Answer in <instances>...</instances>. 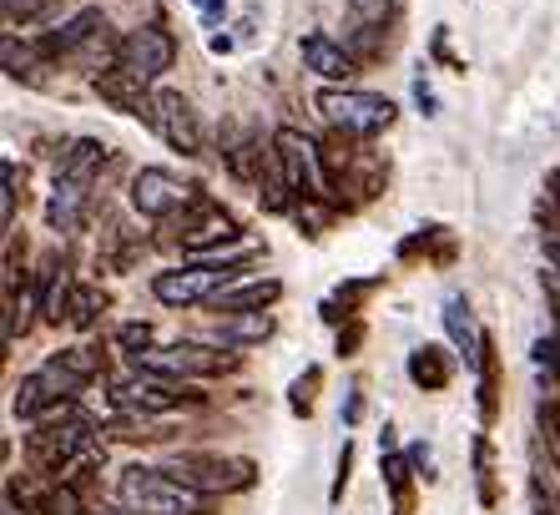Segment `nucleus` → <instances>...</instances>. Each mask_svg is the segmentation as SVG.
Returning <instances> with one entry per match:
<instances>
[{"label":"nucleus","instance_id":"nucleus-1","mask_svg":"<svg viewBox=\"0 0 560 515\" xmlns=\"http://www.w3.org/2000/svg\"><path fill=\"white\" fill-rule=\"evenodd\" d=\"M96 374H102V354L96 349H56L40 370H31L26 379L15 384L11 414L15 420H46L51 410L71 405Z\"/></svg>","mask_w":560,"mask_h":515},{"label":"nucleus","instance_id":"nucleus-2","mask_svg":"<svg viewBox=\"0 0 560 515\" xmlns=\"http://www.w3.org/2000/svg\"><path fill=\"white\" fill-rule=\"evenodd\" d=\"M117 501L131 505L137 515H212V501H218V495L177 480L167 465H162V470L131 465V470H121V480H117Z\"/></svg>","mask_w":560,"mask_h":515},{"label":"nucleus","instance_id":"nucleus-3","mask_svg":"<svg viewBox=\"0 0 560 515\" xmlns=\"http://www.w3.org/2000/svg\"><path fill=\"white\" fill-rule=\"evenodd\" d=\"M243 359L237 349H222L212 339H177V343H152L147 354L131 359V370L162 374V379H218V374H233Z\"/></svg>","mask_w":560,"mask_h":515},{"label":"nucleus","instance_id":"nucleus-4","mask_svg":"<svg viewBox=\"0 0 560 515\" xmlns=\"http://www.w3.org/2000/svg\"><path fill=\"white\" fill-rule=\"evenodd\" d=\"M167 470L208 495H243L258 485V465L248 455H218V449H177Z\"/></svg>","mask_w":560,"mask_h":515},{"label":"nucleus","instance_id":"nucleus-5","mask_svg":"<svg viewBox=\"0 0 560 515\" xmlns=\"http://www.w3.org/2000/svg\"><path fill=\"white\" fill-rule=\"evenodd\" d=\"M248 273V264H218V258H197V264L183 268H162L152 278L156 304L167 308H187V304H212V293H222L228 283Z\"/></svg>","mask_w":560,"mask_h":515},{"label":"nucleus","instance_id":"nucleus-6","mask_svg":"<svg viewBox=\"0 0 560 515\" xmlns=\"http://www.w3.org/2000/svg\"><path fill=\"white\" fill-rule=\"evenodd\" d=\"M106 15L96 5L77 11L66 26H56L51 36L40 40V56H66V61H81L86 71H106V61H117V46L121 40L106 36Z\"/></svg>","mask_w":560,"mask_h":515},{"label":"nucleus","instance_id":"nucleus-7","mask_svg":"<svg viewBox=\"0 0 560 515\" xmlns=\"http://www.w3.org/2000/svg\"><path fill=\"white\" fill-rule=\"evenodd\" d=\"M318 112H324L343 137H378L389 132L399 106L378 92H359V86H324L318 92Z\"/></svg>","mask_w":560,"mask_h":515},{"label":"nucleus","instance_id":"nucleus-8","mask_svg":"<svg viewBox=\"0 0 560 515\" xmlns=\"http://www.w3.org/2000/svg\"><path fill=\"white\" fill-rule=\"evenodd\" d=\"M112 405L121 414H142V420H162V414L183 410V405H202L197 389H187L183 379H162V374H147V370H131L112 384Z\"/></svg>","mask_w":560,"mask_h":515},{"label":"nucleus","instance_id":"nucleus-9","mask_svg":"<svg viewBox=\"0 0 560 515\" xmlns=\"http://www.w3.org/2000/svg\"><path fill=\"white\" fill-rule=\"evenodd\" d=\"M273 157L283 167L288 187H293V198H324L328 192V167H324V147L303 137L299 127H278L273 132Z\"/></svg>","mask_w":560,"mask_h":515},{"label":"nucleus","instance_id":"nucleus-10","mask_svg":"<svg viewBox=\"0 0 560 515\" xmlns=\"http://www.w3.org/2000/svg\"><path fill=\"white\" fill-rule=\"evenodd\" d=\"M197 202V187L183 183L172 167H142L131 177V208L152 218V223H172Z\"/></svg>","mask_w":560,"mask_h":515},{"label":"nucleus","instance_id":"nucleus-11","mask_svg":"<svg viewBox=\"0 0 560 515\" xmlns=\"http://www.w3.org/2000/svg\"><path fill=\"white\" fill-rule=\"evenodd\" d=\"M142 121L172 147V152H183V157H202V121H197L192 102H187L183 92H172V86L152 92V106H147Z\"/></svg>","mask_w":560,"mask_h":515},{"label":"nucleus","instance_id":"nucleus-12","mask_svg":"<svg viewBox=\"0 0 560 515\" xmlns=\"http://www.w3.org/2000/svg\"><path fill=\"white\" fill-rule=\"evenodd\" d=\"M177 243H183V253H192V258H212L218 248H233L237 243V218L222 212L218 202L197 198L192 208L183 212V223H177Z\"/></svg>","mask_w":560,"mask_h":515},{"label":"nucleus","instance_id":"nucleus-13","mask_svg":"<svg viewBox=\"0 0 560 515\" xmlns=\"http://www.w3.org/2000/svg\"><path fill=\"white\" fill-rule=\"evenodd\" d=\"M394 21H399V0H353L343 46H349L359 61H378V56L389 51Z\"/></svg>","mask_w":560,"mask_h":515},{"label":"nucleus","instance_id":"nucleus-14","mask_svg":"<svg viewBox=\"0 0 560 515\" xmlns=\"http://www.w3.org/2000/svg\"><path fill=\"white\" fill-rule=\"evenodd\" d=\"M117 61L127 71H137L142 81H156V77H167L172 61H177V40H172L162 26H137L121 36Z\"/></svg>","mask_w":560,"mask_h":515},{"label":"nucleus","instance_id":"nucleus-15","mask_svg":"<svg viewBox=\"0 0 560 515\" xmlns=\"http://www.w3.org/2000/svg\"><path fill=\"white\" fill-rule=\"evenodd\" d=\"M299 56H303V67L318 81H328V86H349V77L359 71V56H353L343 40L328 36V31H303Z\"/></svg>","mask_w":560,"mask_h":515},{"label":"nucleus","instance_id":"nucleus-16","mask_svg":"<svg viewBox=\"0 0 560 515\" xmlns=\"http://www.w3.org/2000/svg\"><path fill=\"white\" fill-rule=\"evenodd\" d=\"M278 299H283V283L278 278H237V283H228L222 293H212V314H262V308H273Z\"/></svg>","mask_w":560,"mask_h":515},{"label":"nucleus","instance_id":"nucleus-17","mask_svg":"<svg viewBox=\"0 0 560 515\" xmlns=\"http://www.w3.org/2000/svg\"><path fill=\"white\" fill-rule=\"evenodd\" d=\"M152 81H142L137 71H127L121 61H112L106 71H96V96L106 106H117L127 117H147V106H152V92H147Z\"/></svg>","mask_w":560,"mask_h":515},{"label":"nucleus","instance_id":"nucleus-18","mask_svg":"<svg viewBox=\"0 0 560 515\" xmlns=\"http://www.w3.org/2000/svg\"><path fill=\"white\" fill-rule=\"evenodd\" d=\"M86 208H92V183L56 177L51 202H46V223H51L56 233H81V223H86Z\"/></svg>","mask_w":560,"mask_h":515},{"label":"nucleus","instance_id":"nucleus-19","mask_svg":"<svg viewBox=\"0 0 560 515\" xmlns=\"http://www.w3.org/2000/svg\"><path fill=\"white\" fill-rule=\"evenodd\" d=\"M405 370H409V379H415V389L440 395V389H450V379H455V354L440 349V343H419Z\"/></svg>","mask_w":560,"mask_h":515},{"label":"nucleus","instance_id":"nucleus-20","mask_svg":"<svg viewBox=\"0 0 560 515\" xmlns=\"http://www.w3.org/2000/svg\"><path fill=\"white\" fill-rule=\"evenodd\" d=\"M268 333H273V314L262 308V314H218L208 339L222 343V349H253V343H262Z\"/></svg>","mask_w":560,"mask_h":515},{"label":"nucleus","instance_id":"nucleus-21","mask_svg":"<svg viewBox=\"0 0 560 515\" xmlns=\"http://www.w3.org/2000/svg\"><path fill=\"white\" fill-rule=\"evenodd\" d=\"M106 167V147L96 137H77L56 152V177H77V183H92L96 172Z\"/></svg>","mask_w":560,"mask_h":515},{"label":"nucleus","instance_id":"nucleus-22","mask_svg":"<svg viewBox=\"0 0 560 515\" xmlns=\"http://www.w3.org/2000/svg\"><path fill=\"white\" fill-rule=\"evenodd\" d=\"M66 299H71V283H66V268L61 258H46L36 273V314L46 324H61L66 318Z\"/></svg>","mask_w":560,"mask_h":515},{"label":"nucleus","instance_id":"nucleus-23","mask_svg":"<svg viewBox=\"0 0 560 515\" xmlns=\"http://www.w3.org/2000/svg\"><path fill=\"white\" fill-rule=\"evenodd\" d=\"M378 470H384V485H389V495H394V515H415V460L384 445Z\"/></svg>","mask_w":560,"mask_h":515},{"label":"nucleus","instance_id":"nucleus-24","mask_svg":"<svg viewBox=\"0 0 560 515\" xmlns=\"http://www.w3.org/2000/svg\"><path fill=\"white\" fill-rule=\"evenodd\" d=\"M444 329H450V343H455L459 354H465V364H475V359H480V339L485 333L475 329V314H469V299H450V304H444Z\"/></svg>","mask_w":560,"mask_h":515},{"label":"nucleus","instance_id":"nucleus-25","mask_svg":"<svg viewBox=\"0 0 560 515\" xmlns=\"http://www.w3.org/2000/svg\"><path fill=\"white\" fill-rule=\"evenodd\" d=\"M475 370H480V420L495 424L500 420V359H495V339H490V333L480 339Z\"/></svg>","mask_w":560,"mask_h":515},{"label":"nucleus","instance_id":"nucleus-26","mask_svg":"<svg viewBox=\"0 0 560 515\" xmlns=\"http://www.w3.org/2000/svg\"><path fill=\"white\" fill-rule=\"evenodd\" d=\"M36 511H40V515H96V505H86V495H81L77 485H66V480H56L51 490H40Z\"/></svg>","mask_w":560,"mask_h":515},{"label":"nucleus","instance_id":"nucleus-27","mask_svg":"<svg viewBox=\"0 0 560 515\" xmlns=\"http://www.w3.org/2000/svg\"><path fill=\"white\" fill-rule=\"evenodd\" d=\"M102 308H106V293L102 289L71 283V299H66V324H71V329H92Z\"/></svg>","mask_w":560,"mask_h":515},{"label":"nucleus","instance_id":"nucleus-28","mask_svg":"<svg viewBox=\"0 0 560 515\" xmlns=\"http://www.w3.org/2000/svg\"><path fill=\"white\" fill-rule=\"evenodd\" d=\"M318 384H324V370H318V364H308V370L293 379V389H288V410L299 414V420H308L313 405H318Z\"/></svg>","mask_w":560,"mask_h":515},{"label":"nucleus","instance_id":"nucleus-29","mask_svg":"<svg viewBox=\"0 0 560 515\" xmlns=\"http://www.w3.org/2000/svg\"><path fill=\"white\" fill-rule=\"evenodd\" d=\"M475 485H480V505H500L495 490V465H490V440H475Z\"/></svg>","mask_w":560,"mask_h":515},{"label":"nucleus","instance_id":"nucleus-30","mask_svg":"<svg viewBox=\"0 0 560 515\" xmlns=\"http://www.w3.org/2000/svg\"><path fill=\"white\" fill-rule=\"evenodd\" d=\"M51 5L56 0H0V11H5V31H15V21H40Z\"/></svg>","mask_w":560,"mask_h":515},{"label":"nucleus","instance_id":"nucleus-31","mask_svg":"<svg viewBox=\"0 0 560 515\" xmlns=\"http://www.w3.org/2000/svg\"><path fill=\"white\" fill-rule=\"evenodd\" d=\"M117 343H121V354H147L152 349V324H121L117 329Z\"/></svg>","mask_w":560,"mask_h":515},{"label":"nucleus","instance_id":"nucleus-32","mask_svg":"<svg viewBox=\"0 0 560 515\" xmlns=\"http://www.w3.org/2000/svg\"><path fill=\"white\" fill-rule=\"evenodd\" d=\"M299 227H308V238H318L328 227V208H324V198H303L299 202Z\"/></svg>","mask_w":560,"mask_h":515},{"label":"nucleus","instance_id":"nucleus-33","mask_svg":"<svg viewBox=\"0 0 560 515\" xmlns=\"http://www.w3.org/2000/svg\"><path fill=\"white\" fill-rule=\"evenodd\" d=\"M349 470H353V445L339 449V476H334V490H328V501H343V490H349Z\"/></svg>","mask_w":560,"mask_h":515},{"label":"nucleus","instance_id":"nucleus-34","mask_svg":"<svg viewBox=\"0 0 560 515\" xmlns=\"http://www.w3.org/2000/svg\"><path fill=\"white\" fill-rule=\"evenodd\" d=\"M359 343H364V329H359V324H353V329H349V333H339V354H343V359H349V354H353V349H359Z\"/></svg>","mask_w":560,"mask_h":515},{"label":"nucleus","instance_id":"nucleus-35","mask_svg":"<svg viewBox=\"0 0 560 515\" xmlns=\"http://www.w3.org/2000/svg\"><path fill=\"white\" fill-rule=\"evenodd\" d=\"M415 96H419V106H424V112H434V92H430V81H424V77L415 81Z\"/></svg>","mask_w":560,"mask_h":515},{"label":"nucleus","instance_id":"nucleus-36","mask_svg":"<svg viewBox=\"0 0 560 515\" xmlns=\"http://www.w3.org/2000/svg\"><path fill=\"white\" fill-rule=\"evenodd\" d=\"M359 414H364V395H359V389H353V395H349V410H343V420H359Z\"/></svg>","mask_w":560,"mask_h":515},{"label":"nucleus","instance_id":"nucleus-37","mask_svg":"<svg viewBox=\"0 0 560 515\" xmlns=\"http://www.w3.org/2000/svg\"><path fill=\"white\" fill-rule=\"evenodd\" d=\"M96 515H137L131 505H96Z\"/></svg>","mask_w":560,"mask_h":515},{"label":"nucleus","instance_id":"nucleus-38","mask_svg":"<svg viewBox=\"0 0 560 515\" xmlns=\"http://www.w3.org/2000/svg\"><path fill=\"white\" fill-rule=\"evenodd\" d=\"M550 258H556V268H560V248H550Z\"/></svg>","mask_w":560,"mask_h":515}]
</instances>
